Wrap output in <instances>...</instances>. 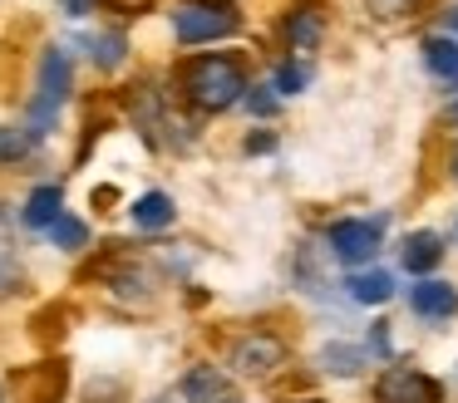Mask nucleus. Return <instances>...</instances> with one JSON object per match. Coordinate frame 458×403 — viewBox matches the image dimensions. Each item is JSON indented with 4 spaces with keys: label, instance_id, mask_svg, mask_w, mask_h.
Instances as JSON below:
<instances>
[{
    "label": "nucleus",
    "instance_id": "f257e3e1",
    "mask_svg": "<svg viewBox=\"0 0 458 403\" xmlns=\"http://www.w3.org/2000/svg\"><path fill=\"white\" fill-rule=\"evenodd\" d=\"M182 98L198 113H222L237 98H247V74L232 55H198L182 64Z\"/></svg>",
    "mask_w": 458,
    "mask_h": 403
},
{
    "label": "nucleus",
    "instance_id": "f03ea898",
    "mask_svg": "<svg viewBox=\"0 0 458 403\" xmlns=\"http://www.w3.org/2000/svg\"><path fill=\"white\" fill-rule=\"evenodd\" d=\"M70 79H74V69H70V55H64L60 45H50L40 55V88H35V98H30V133H50L55 128V118H60V108H64V98H70Z\"/></svg>",
    "mask_w": 458,
    "mask_h": 403
},
{
    "label": "nucleus",
    "instance_id": "7ed1b4c3",
    "mask_svg": "<svg viewBox=\"0 0 458 403\" xmlns=\"http://www.w3.org/2000/svg\"><path fill=\"white\" fill-rule=\"evenodd\" d=\"M173 29H178L182 45H212V39L237 35L242 20L227 0H188V5L173 15Z\"/></svg>",
    "mask_w": 458,
    "mask_h": 403
},
{
    "label": "nucleus",
    "instance_id": "20e7f679",
    "mask_svg": "<svg viewBox=\"0 0 458 403\" xmlns=\"http://www.w3.org/2000/svg\"><path fill=\"white\" fill-rule=\"evenodd\" d=\"M227 364L242 374V379H271V374L286 364V344H281L276 334L251 330V334H242V340L227 349Z\"/></svg>",
    "mask_w": 458,
    "mask_h": 403
},
{
    "label": "nucleus",
    "instance_id": "39448f33",
    "mask_svg": "<svg viewBox=\"0 0 458 403\" xmlns=\"http://www.w3.org/2000/svg\"><path fill=\"white\" fill-rule=\"evenodd\" d=\"M379 241H385V222H365V216H345V222L330 226V251L345 265H365L379 256Z\"/></svg>",
    "mask_w": 458,
    "mask_h": 403
},
{
    "label": "nucleus",
    "instance_id": "423d86ee",
    "mask_svg": "<svg viewBox=\"0 0 458 403\" xmlns=\"http://www.w3.org/2000/svg\"><path fill=\"white\" fill-rule=\"evenodd\" d=\"M438 399H444L438 379H428L419 369H404V364H389L375 383V403H438Z\"/></svg>",
    "mask_w": 458,
    "mask_h": 403
},
{
    "label": "nucleus",
    "instance_id": "0eeeda50",
    "mask_svg": "<svg viewBox=\"0 0 458 403\" xmlns=\"http://www.w3.org/2000/svg\"><path fill=\"white\" fill-rule=\"evenodd\" d=\"M409 305H414V315H424V320H454L458 315V290L448 281L424 275V281L409 290Z\"/></svg>",
    "mask_w": 458,
    "mask_h": 403
},
{
    "label": "nucleus",
    "instance_id": "6e6552de",
    "mask_svg": "<svg viewBox=\"0 0 458 403\" xmlns=\"http://www.w3.org/2000/svg\"><path fill=\"white\" fill-rule=\"evenodd\" d=\"M232 379H227V369H217V364H198V369H188L182 374V399L188 403H222V399H232Z\"/></svg>",
    "mask_w": 458,
    "mask_h": 403
},
{
    "label": "nucleus",
    "instance_id": "1a4fd4ad",
    "mask_svg": "<svg viewBox=\"0 0 458 403\" xmlns=\"http://www.w3.org/2000/svg\"><path fill=\"white\" fill-rule=\"evenodd\" d=\"M444 261V241H438L434 231H414L404 241V271L409 275H419V281H424L428 271H434V265Z\"/></svg>",
    "mask_w": 458,
    "mask_h": 403
},
{
    "label": "nucleus",
    "instance_id": "9d476101",
    "mask_svg": "<svg viewBox=\"0 0 458 403\" xmlns=\"http://www.w3.org/2000/svg\"><path fill=\"white\" fill-rule=\"evenodd\" d=\"M60 216H64V192H60V187H35L30 202H25V226H40V231H50Z\"/></svg>",
    "mask_w": 458,
    "mask_h": 403
},
{
    "label": "nucleus",
    "instance_id": "9b49d317",
    "mask_svg": "<svg viewBox=\"0 0 458 403\" xmlns=\"http://www.w3.org/2000/svg\"><path fill=\"white\" fill-rule=\"evenodd\" d=\"M345 285H350V295H355L360 305H385L389 295H394V275L389 271H355Z\"/></svg>",
    "mask_w": 458,
    "mask_h": 403
},
{
    "label": "nucleus",
    "instance_id": "f8f14e48",
    "mask_svg": "<svg viewBox=\"0 0 458 403\" xmlns=\"http://www.w3.org/2000/svg\"><path fill=\"white\" fill-rule=\"evenodd\" d=\"M173 197L168 192H143L139 202H133V226H143V231H158V226L173 222Z\"/></svg>",
    "mask_w": 458,
    "mask_h": 403
},
{
    "label": "nucleus",
    "instance_id": "ddd939ff",
    "mask_svg": "<svg viewBox=\"0 0 458 403\" xmlns=\"http://www.w3.org/2000/svg\"><path fill=\"white\" fill-rule=\"evenodd\" d=\"M320 29H326V25H320L316 10H291V15H286V45L296 49V55H301V49H316L320 45Z\"/></svg>",
    "mask_w": 458,
    "mask_h": 403
},
{
    "label": "nucleus",
    "instance_id": "4468645a",
    "mask_svg": "<svg viewBox=\"0 0 458 403\" xmlns=\"http://www.w3.org/2000/svg\"><path fill=\"white\" fill-rule=\"evenodd\" d=\"M424 59L444 84H458V39H444V35L424 39Z\"/></svg>",
    "mask_w": 458,
    "mask_h": 403
},
{
    "label": "nucleus",
    "instance_id": "2eb2a0df",
    "mask_svg": "<svg viewBox=\"0 0 458 403\" xmlns=\"http://www.w3.org/2000/svg\"><path fill=\"white\" fill-rule=\"evenodd\" d=\"M320 364H326V374L355 379V374L365 369V349H360V344H326V349H320Z\"/></svg>",
    "mask_w": 458,
    "mask_h": 403
},
{
    "label": "nucleus",
    "instance_id": "dca6fc26",
    "mask_svg": "<svg viewBox=\"0 0 458 403\" xmlns=\"http://www.w3.org/2000/svg\"><path fill=\"white\" fill-rule=\"evenodd\" d=\"M35 147H40V133H30V128H0V163H21V157H30Z\"/></svg>",
    "mask_w": 458,
    "mask_h": 403
},
{
    "label": "nucleus",
    "instance_id": "f3484780",
    "mask_svg": "<svg viewBox=\"0 0 458 403\" xmlns=\"http://www.w3.org/2000/svg\"><path fill=\"white\" fill-rule=\"evenodd\" d=\"M50 241L64 246V251H80V246L89 241V226H84L80 216H60V222L50 226Z\"/></svg>",
    "mask_w": 458,
    "mask_h": 403
},
{
    "label": "nucleus",
    "instance_id": "a211bd4d",
    "mask_svg": "<svg viewBox=\"0 0 458 403\" xmlns=\"http://www.w3.org/2000/svg\"><path fill=\"white\" fill-rule=\"evenodd\" d=\"M89 55L99 69H119L123 64V35H94L89 39Z\"/></svg>",
    "mask_w": 458,
    "mask_h": 403
},
{
    "label": "nucleus",
    "instance_id": "6ab92c4d",
    "mask_svg": "<svg viewBox=\"0 0 458 403\" xmlns=\"http://www.w3.org/2000/svg\"><path fill=\"white\" fill-rule=\"evenodd\" d=\"M306 84H310V69L301 64V59H286V64L276 69V88H281V94H301Z\"/></svg>",
    "mask_w": 458,
    "mask_h": 403
},
{
    "label": "nucleus",
    "instance_id": "aec40b11",
    "mask_svg": "<svg viewBox=\"0 0 458 403\" xmlns=\"http://www.w3.org/2000/svg\"><path fill=\"white\" fill-rule=\"evenodd\" d=\"M21 285V265H15L11 251H0V295H11Z\"/></svg>",
    "mask_w": 458,
    "mask_h": 403
},
{
    "label": "nucleus",
    "instance_id": "412c9836",
    "mask_svg": "<svg viewBox=\"0 0 458 403\" xmlns=\"http://www.w3.org/2000/svg\"><path fill=\"white\" fill-rule=\"evenodd\" d=\"M375 15H385V20H399V15H409L414 10V0H365Z\"/></svg>",
    "mask_w": 458,
    "mask_h": 403
},
{
    "label": "nucleus",
    "instance_id": "4be33fe9",
    "mask_svg": "<svg viewBox=\"0 0 458 403\" xmlns=\"http://www.w3.org/2000/svg\"><path fill=\"white\" fill-rule=\"evenodd\" d=\"M247 104H251V113H276V98L261 94V88H257V94H247Z\"/></svg>",
    "mask_w": 458,
    "mask_h": 403
},
{
    "label": "nucleus",
    "instance_id": "5701e85b",
    "mask_svg": "<svg viewBox=\"0 0 458 403\" xmlns=\"http://www.w3.org/2000/svg\"><path fill=\"white\" fill-rule=\"evenodd\" d=\"M11 231V212H5V206H0V236Z\"/></svg>",
    "mask_w": 458,
    "mask_h": 403
},
{
    "label": "nucleus",
    "instance_id": "b1692460",
    "mask_svg": "<svg viewBox=\"0 0 458 403\" xmlns=\"http://www.w3.org/2000/svg\"><path fill=\"white\" fill-rule=\"evenodd\" d=\"M448 123H458V104H454V108H448Z\"/></svg>",
    "mask_w": 458,
    "mask_h": 403
},
{
    "label": "nucleus",
    "instance_id": "393cba45",
    "mask_svg": "<svg viewBox=\"0 0 458 403\" xmlns=\"http://www.w3.org/2000/svg\"><path fill=\"white\" fill-rule=\"evenodd\" d=\"M222 403H242V399H237V393H232V399H222Z\"/></svg>",
    "mask_w": 458,
    "mask_h": 403
},
{
    "label": "nucleus",
    "instance_id": "a878e982",
    "mask_svg": "<svg viewBox=\"0 0 458 403\" xmlns=\"http://www.w3.org/2000/svg\"><path fill=\"white\" fill-rule=\"evenodd\" d=\"M301 403H326V399H301Z\"/></svg>",
    "mask_w": 458,
    "mask_h": 403
},
{
    "label": "nucleus",
    "instance_id": "bb28decb",
    "mask_svg": "<svg viewBox=\"0 0 458 403\" xmlns=\"http://www.w3.org/2000/svg\"><path fill=\"white\" fill-rule=\"evenodd\" d=\"M454 177H458V153H454Z\"/></svg>",
    "mask_w": 458,
    "mask_h": 403
},
{
    "label": "nucleus",
    "instance_id": "cd10ccee",
    "mask_svg": "<svg viewBox=\"0 0 458 403\" xmlns=\"http://www.w3.org/2000/svg\"><path fill=\"white\" fill-rule=\"evenodd\" d=\"M454 29H458V10H454Z\"/></svg>",
    "mask_w": 458,
    "mask_h": 403
},
{
    "label": "nucleus",
    "instance_id": "c85d7f7f",
    "mask_svg": "<svg viewBox=\"0 0 458 403\" xmlns=\"http://www.w3.org/2000/svg\"><path fill=\"white\" fill-rule=\"evenodd\" d=\"M454 236H458V222H454Z\"/></svg>",
    "mask_w": 458,
    "mask_h": 403
},
{
    "label": "nucleus",
    "instance_id": "c756f323",
    "mask_svg": "<svg viewBox=\"0 0 458 403\" xmlns=\"http://www.w3.org/2000/svg\"><path fill=\"white\" fill-rule=\"evenodd\" d=\"M158 403H168V399H158Z\"/></svg>",
    "mask_w": 458,
    "mask_h": 403
},
{
    "label": "nucleus",
    "instance_id": "7c9ffc66",
    "mask_svg": "<svg viewBox=\"0 0 458 403\" xmlns=\"http://www.w3.org/2000/svg\"><path fill=\"white\" fill-rule=\"evenodd\" d=\"M0 403H5V399H0Z\"/></svg>",
    "mask_w": 458,
    "mask_h": 403
}]
</instances>
